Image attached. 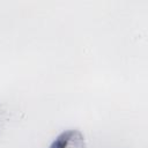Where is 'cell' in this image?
<instances>
[{"instance_id": "1", "label": "cell", "mask_w": 148, "mask_h": 148, "mask_svg": "<svg viewBox=\"0 0 148 148\" xmlns=\"http://www.w3.org/2000/svg\"><path fill=\"white\" fill-rule=\"evenodd\" d=\"M67 140L68 139H59L57 142H54L53 143V146L51 147V148H64L65 146H66V142H67Z\"/></svg>"}]
</instances>
